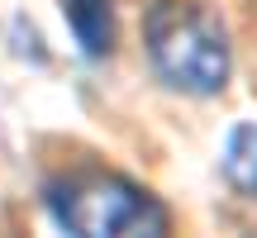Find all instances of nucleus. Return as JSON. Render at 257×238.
I'll use <instances>...</instances> for the list:
<instances>
[{
    "mask_svg": "<svg viewBox=\"0 0 257 238\" xmlns=\"http://www.w3.org/2000/svg\"><path fill=\"white\" fill-rule=\"evenodd\" d=\"M224 181L243 195V200H257V124H238L229 138H224Z\"/></svg>",
    "mask_w": 257,
    "mask_h": 238,
    "instance_id": "nucleus-4",
    "label": "nucleus"
},
{
    "mask_svg": "<svg viewBox=\"0 0 257 238\" xmlns=\"http://www.w3.org/2000/svg\"><path fill=\"white\" fill-rule=\"evenodd\" d=\"M153 72L181 95H219L229 81V38L195 0H157L143 15Z\"/></svg>",
    "mask_w": 257,
    "mask_h": 238,
    "instance_id": "nucleus-2",
    "label": "nucleus"
},
{
    "mask_svg": "<svg viewBox=\"0 0 257 238\" xmlns=\"http://www.w3.org/2000/svg\"><path fill=\"white\" fill-rule=\"evenodd\" d=\"M43 205L76 238H162L172 229L167 205L119 172H72L43 191Z\"/></svg>",
    "mask_w": 257,
    "mask_h": 238,
    "instance_id": "nucleus-1",
    "label": "nucleus"
},
{
    "mask_svg": "<svg viewBox=\"0 0 257 238\" xmlns=\"http://www.w3.org/2000/svg\"><path fill=\"white\" fill-rule=\"evenodd\" d=\"M62 15L72 24L86 57H110L114 48V0H62Z\"/></svg>",
    "mask_w": 257,
    "mask_h": 238,
    "instance_id": "nucleus-3",
    "label": "nucleus"
}]
</instances>
